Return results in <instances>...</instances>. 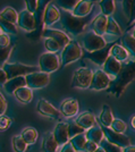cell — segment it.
<instances>
[{
    "instance_id": "obj_1",
    "label": "cell",
    "mask_w": 135,
    "mask_h": 152,
    "mask_svg": "<svg viewBox=\"0 0 135 152\" xmlns=\"http://www.w3.org/2000/svg\"><path fill=\"white\" fill-rule=\"evenodd\" d=\"M135 80V59L128 61L122 67L119 74L114 78L110 86L108 88V93L119 98L124 93V91L131 83Z\"/></svg>"
},
{
    "instance_id": "obj_2",
    "label": "cell",
    "mask_w": 135,
    "mask_h": 152,
    "mask_svg": "<svg viewBox=\"0 0 135 152\" xmlns=\"http://www.w3.org/2000/svg\"><path fill=\"white\" fill-rule=\"evenodd\" d=\"M91 19V16H85V17H77L73 15L69 12H64L60 13V22L64 30L69 34L73 35H78L84 31L85 26L89 24Z\"/></svg>"
},
{
    "instance_id": "obj_3",
    "label": "cell",
    "mask_w": 135,
    "mask_h": 152,
    "mask_svg": "<svg viewBox=\"0 0 135 152\" xmlns=\"http://www.w3.org/2000/svg\"><path fill=\"white\" fill-rule=\"evenodd\" d=\"M93 78V72L90 68L81 67L77 68L72 78V88L76 89H90L91 82Z\"/></svg>"
},
{
    "instance_id": "obj_4",
    "label": "cell",
    "mask_w": 135,
    "mask_h": 152,
    "mask_svg": "<svg viewBox=\"0 0 135 152\" xmlns=\"http://www.w3.org/2000/svg\"><path fill=\"white\" fill-rule=\"evenodd\" d=\"M82 48L76 41H71L67 45H65L61 51V66L65 67L69 64L74 63L82 57Z\"/></svg>"
},
{
    "instance_id": "obj_5",
    "label": "cell",
    "mask_w": 135,
    "mask_h": 152,
    "mask_svg": "<svg viewBox=\"0 0 135 152\" xmlns=\"http://www.w3.org/2000/svg\"><path fill=\"white\" fill-rule=\"evenodd\" d=\"M2 68L6 72L8 80L18 77V76H26L27 74L38 72L39 69L35 66H26L19 63H6L2 66Z\"/></svg>"
},
{
    "instance_id": "obj_6",
    "label": "cell",
    "mask_w": 135,
    "mask_h": 152,
    "mask_svg": "<svg viewBox=\"0 0 135 152\" xmlns=\"http://www.w3.org/2000/svg\"><path fill=\"white\" fill-rule=\"evenodd\" d=\"M26 85L32 90L43 89L50 83V76L45 72H34L25 76Z\"/></svg>"
},
{
    "instance_id": "obj_7",
    "label": "cell",
    "mask_w": 135,
    "mask_h": 152,
    "mask_svg": "<svg viewBox=\"0 0 135 152\" xmlns=\"http://www.w3.org/2000/svg\"><path fill=\"white\" fill-rule=\"evenodd\" d=\"M108 45L106 42V40L103 39V37L98 35L94 32H88L83 38V47L84 49L88 52H93V51L100 50L104 48Z\"/></svg>"
},
{
    "instance_id": "obj_8",
    "label": "cell",
    "mask_w": 135,
    "mask_h": 152,
    "mask_svg": "<svg viewBox=\"0 0 135 152\" xmlns=\"http://www.w3.org/2000/svg\"><path fill=\"white\" fill-rule=\"evenodd\" d=\"M39 64H40V69L48 74L56 72L60 68L59 57L56 53H52V52H47V53L41 55L40 59H39Z\"/></svg>"
},
{
    "instance_id": "obj_9",
    "label": "cell",
    "mask_w": 135,
    "mask_h": 152,
    "mask_svg": "<svg viewBox=\"0 0 135 152\" xmlns=\"http://www.w3.org/2000/svg\"><path fill=\"white\" fill-rule=\"evenodd\" d=\"M51 0H40L39 1V5H38V9L36 12L34 13V17H35V20H36V28L32 32L31 35H28L31 39H38L40 37H42L43 34V16H45V10L47 6L49 5Z\"/></svg>"
},
{
    "instance_id": "obj_10",
    "label": "cell",
    "mask_w": 135,
    "mask_h": 152,
    "mask_svg": "<svg viewBox=\"0 0 135 152\" xmlns=\"http://www.w3.org/2000/svg\"><path fill=\"white\" fill-rule=\"evenodd\" d=\"M102 131L104 134V139L108 140L110 143H114V144L120 146L123 149L131 145V140L125 134L118 133L114 129H111L110 127H102Z\"/></svg>"
},
{
    "instance_id": "obj_11",
    "label": "cell",
    "mask_w": 135,
    "mask_h": 152,
    "mask_svg": "<svg viewBox=\"0 0 135 152\" xmlns=\"http://www.w3.org/2000/svg\"><path fill=\"white\" fill-rule=\"evenodd\" d=\"M115 45H116V41L115 42H110V43H108L104 48L100 49V50L85 53V55H84V58L90 59V60H92L93 63L96 64V65H99V66H103L104 63L107 61V59L109 58L111 48H112Z\"/></svg>"
},
{
    "instance_id": "obj_12",
    "label": "cell",
    "mask_w": 135,
    "mask_h": 152,
    "mask_svg": "<svg viewBox=\"0 0 135 152\" xmlns=\"http://www.w3.org/2000/svg\"><path fill=\"white\" fill-rule=\"evenodd\" d=\"M111 84V78L107 75L103 69H98L93 73V78L91 82L90 89L100 91V90H107Z\"/></svg>"
},
{
    "instance_id": "obj_13",
    "label": "cell",
    "mask_w": 135,
    "mask_h": 152,
    "mask_svg": "<svg viewBox=\"0 0 135 152\" xmlns=\"http://www.w3.org/2000/svg\"><path fill=\"white\" fill-rule=\"evenodd\" d=\"M36 110L39 114H41L45 117H48V118H51L53 121H58L61 116L60 111L53 107L49 101H47L45 99H39L38 103H36Z\"/></svg>"
},
{
    "instance_id": "obj_14",
    "label": "cell",
    "mask_w": 135,
    "mask_h": 152,
    "mask_svg": "<svg viewBox=\"0 0 135 152\" xmlns=\"http://www.w3.org/2000/svg\"><path fill=\"white\" fill-rule=\"evenodd\" d=\"M17 24L19 25V27H22L25 31L33 32L36 28V20H35V17H34V14L28 12L27 9L22 10L18 14V22H17Z\"/></svg>"
},
{
    "instance_id": "obj_15",
    "label": "cell",
    "mask_w": 135,
    "mask_h": 152,
    "mask_svg": "<svg viewBox=\"0 0 135 152\" xmlns=\"http://www.w3.org/2000/svg\"><path fill=\"white\" fill-rule=\"evenodd\" d=\"M78 110H80L78 101H77L76 99H73V98L66 99L65 101H63L61 104H60V108H59L60 114L63 115L64 117H67V118L76 116Z\"/></svg>"
},
{
    "instance_id": "obj_16",
    "label": "cell",
    "mask_w": 135,
    "mask_h": 152,
    "mask_svg": "<svg viewBox=\"0 0 135 152\" xmlns=\"http://www.w3.org/2000/svg\"><path fill=\"white\" fill-rule=\"evenodd\" d=\"M68 126H69V124L60 121V123H58V125L53 129V136H55V139L59 145L60 144L64 145L66 143H68L71 140L69 139V133H68Z\"/></svg>"
},
{
    "instance_id": "obj_17",
    "label": "cell",
    "mask_w": 135,
    "mask_h": 152,
    "mask_svg": "<svg viewBox=\"0 0 135 152\" xmlns=\"http://www.w3.org/2000/svg\"><path fill=\"white\" fill-rule=\"evenodd\" d=\"M42 37L53 39V40H56L57 42H59L63 47L67 45L71 42V39H69V37H68L66 33L59 31V30H53V28H45Z\"/></svg>"
},
{
    "instance_id": "obj_18",
    "label": "cell",
    "mask_w": 135,
    "mask_h": 152,
    "mask_svg": "<svg viewBox=\"0 0 135 152\" xmlns=\"http://www.w3.org/2000/svg\"><path fill=\"white\" fill-rule=\"evenodd\" d=\"M123 65L118 60H116L112 56H109L107 59V61L103 65V72L109 76L110 78H116V76L119 74V72L122 69Z\"/></svg>"
},
{
    "instance_id": "obj_19",
    "label": "cell",
    "mask_w": 135,
    "mask_h": 152,
    "mask_svg": "<svg viewBox=\"0 0 135 152\" xmlns=\"http://www.w3.org/2000/svg\"><path fill=\"white\" fill-rule=\"evenodd\" d=\"M107 24H108V16L103 15V14H99L96 15V18L92 20L91 23V28L92 31L96 33L98 35L103 37V34H106V30H107Z\"/></svg>"
},
{
    "instance_id": "obj_20",
    "label": "cell",
    "mask_w": 135,
    "mask_h": 152,
    "mask_svg": "<svg viewBox=\"0 0 135 152\" xmlns=\"http://www.w3.org/2000/svg\"><path fill=\"white\" fill-rule=\"evenodd\" d=\"M58 19H60V12L58 10L56 5L49 4L45 10L43 24H45V26H50L52 24H55Z\"/></svg>"
},
{
    "instance_id": "obj_21",
    "label": "cell",
    "mask_w": 135,
    "mask_h": 152,
    "mask_svg": "<svg viewBox=\"0 0 135 152\" xmlns=\"http://www.w3.org/2000/svg\"><path fill=\"white\" fill-rule=\"evenodd\" d=\"M76 124H78L80 126H82L85 129H90L91 127L96 126V116L90 113V111H84L82 114H80L77 116L76 118Z\"/></svg>"
},
{
    "instance_id": "obj_22",
    "label": "cell",
    "mask_w": 135,
    "mask_h": 152,
    "mask_svg": "<svg viewBox=\"0 0 135 152\" xmlns=\"http://www.w3.org/2000/svg\"><path fill=\"white\" fill-rule=\"evenodd\" d=\"M93 4H94L93 0H81L76 5V7L74 8V10L72 12V14L77 16V17H85V16H89L91 13V10H92Z\"/></svg>"
},
{
    "instance_id": "obj_23",
    "label": "cell",
    "mask_w": 135,
    "mask_h": 152,
    "mask_svg": "<svg viewBox=\"0 0 135 152\" xmlns=\"http://www.w3.org/2000/svg\"><path fill=\"white\" fill-rule=\"evenodd\" d=\"M23 86H27L25 76H18V77H14V78L8 80L4 85V89L7 93L12 94L16 90H18L19 88H23Z\"/></svg>"
},
{
    "instance_id": "obj_24",
    "label": "cell",
    "mask_w": 135,
    "mask_h": 152,
    "mask_svg": "<svg viewBox=\"0 0 135 152\" xmlns=\"http://www.w3.org/2000/svg\"><path fill=\"white\" fill-rule=\"evenodd\" d=\"M58 142L56 141L53 133L47 132L43 135L42 140V151L43 152H57L58 150Z\"/></svg>"
},
{
    "instance_id": "obj_25",
    "label": "cell",
    "mask_w": 135,
    "mask_h": 152,
    "mask_svg": "<svg viewBox=\"0 0 135 152\" xmlns=\"http://www.w3.org/2000/svg\"><path fill=\"white\" fill-rule=\"evenodd\" d=\"M99 121L102 127H110L114 121V113L109 107V104H103L102 110L99 115Z\"/></svg>"
},
{
    "instance_id": "obj_26",
    "label": "cell",
    "mask_w": 135,
    "mask_h": 152,
    "mask_svg": "<svg viewBox=\"0 0 135 152\" xmlns=\"http://www.w3.org/2000/svg\"><path fill=\"white\" fill-rule=\"evenodd\" d=\"M85 135H86V139L89 140V141H92V142H94L96 144H100L101 141L103 140V137H104L102 127H99L96 126V125L91 127L90 129H88V132L85 133Z\"/></svg>"
},
{
    "instance_id": "obj_27",
    "label": "cell",
    "mask_w": 135,
    "mask_h": 152,
    "mask_svg": "<svg viewBox=\"0 0 135 152\" xmlns=\"http://www.w3.org/2000/svg\"><path fill=\"white\" fill-rule=\"evenodd\" d=\"M110 56H112V57L115 58L116 60H118L119 63H124V61H126L129 58V52L126 50L123 45H115L111 48Z\"/></svg>"
},
{
    "instance_id": "obj_28",
    "label": "cell",
    "mask_w": 135,
    "mask_h": 152,
    "mask_svg": "<svg viewBox=\"0 0 135 152\" xmlns=\"http://www.w3.org/2000/svg\"><path fill=\"white\" fill-rule=\"evenodd\" d=\"M15 98L18 100V101L23 102V103H28V102L32 101L33 99V92L32 89H30L28 86H23V88H19L18 90H16L14 92Z\"/></svg>"
},
{
    "instance_id": "obj_29",
    "label": "cell",
    "mask_w": 135,
    "mask_h": 152,
    "mask_svg": "<svg viewBox=\"0 0 135 152\" xmlns=\"http://www.w3.org/2000/svg\"><path fill=\"white\" fill-rule=\"evenodd\" d=\"M122 43L123 47L133 57V59H135V38L133 37V34H129V33L124 34L122 38Z\"/></svg>"
},
{
    "instance_id": "obj_30",
    "label": "cell",
    "mask_w": 135,
    "mask_h": 152,
    "mask_svg": "<svg viewBox=\"0 0 135 152\" xmlns=\"http://www.w3.org/2000/svg\"><path fill=\"white\" fill-rule=\"evenodd\" d=\"M99 7L101 9V14L106 16H111L116 10L115 0H99Z\"/></svg>"
},
{
    "instance_id": "obj_31",
    "label": "cell",
    "mask_w": 135,
    "mask_h": 152,
    "mask_svg": "<svg viewBox=\"0 0 135 152\" xmlns=\"http://www.w3.org/2000/svg\"><path fill=\"white\" fill-rule=\"evenodd\" d=\"M0 17L4 20H7V22L13 23V24H16L18 22V13L14 9L13 7H6L0 13Z\"/></svg>"
},
{
    "instance_id": "obj_32",
    "label": "cell",
    "mask_w": 135,
    "mask_h": 152,
    "mask_svg": "<svg viewBox=\"0 0 135 152\" xmlns=\"http://www.w3.org/2000/svg\"><path fill=\"white\" fill-rule=\"evenodd\" d=\"M22 137L24 139L27 144L32 145L36 142V139H38V131L34 128V127H26L23 129L22 132Z\"/></svg>"
},
{
    "instance_id": "obj_33",
    "label": "cell",
    "mask_w": 135,
    "mask_h": 152,
    "mask_svg": "<svg viewBox=\"0 0 135 152\" xmlns=\"http://www.w3.org/2000/svg\"><path fill=\"white\" fill-rule=\"evenodd\" d=\"M106 34H108V35H116V37L122 35V28H120L119 24L116 22V19L112 16L108 17V24H107Z\"/></svg>"
},
{
    "instance_id": "obj_34",
    "label": "cell",
    "mask_w": 135,
    "mask_h": 152,
    "mask_svg": "<svg viewBox=\"0 0 135 152\" xmlns=\"http://www.w3.org/2000/svg\"><path fill=\"white\" fill-rule=\"evenodd\" d=\"M69 142H71V144L74 146V149L76 151H84V148H85V144L88 142V139H86L85 134H80V135L72 137L69 140Z\"/></svg>"
},
{
    "instance_id": "obj_35",
    "label": "cell",
    "mask_w": 135,
    "mask_h": 152,
    "mask_svg": "<svg viewBox=\"0 0 135 152\" xmlns=\"http://www.w3.org/2000/svg\"><path fill=\"white\" fill-rule=\"evenodd\" d=\"M45 47L47 50L49 51V52H52V53L64 49V47L60 45L59 42H57L56 40L50 38H45Z\"/></svg>"
},
{
    "instance_id": "obj_36",
    "label": "cell",
    "mask_w": 135,
    "mask_h": 152,
    "mask_svg": "<svg viewBox=\"0 0 135 152\" xmlns=\"http://www.w3.org/2000/svg\"><path fill=\"white\" fill-rule=\"evenodd\" d=\"M27 143L24 139L22 137V135H16L13 139V148L16 152H25L27 149Z\"/></svg>"
},
{
    "instance_id": "obj_37",
    "label": "cell",
    "mask_w": 135,
    "mask_h": 152,
    "mask_svg": "<svg viewBox=\"0 0 135 152\" xmlns=\"http://www.w3.org/2000/svg\"><path fill=\"white\" fill-rule=\"evenodd\" d=\"M81 0H57V5L65 12H73Z\"/></svg>"
},
{
    "instance_id": "obj_38",
    "label": "cell",
    "mask_w": 135,
    "mask_h": 152,
    "mask_svg": "<svg viewBox=\"0 0 135 152\" xmlns=\"http://www.w3.org/2000/svg\"><path fill=\"white\" fill-rule=\"evenodd\" d=\"M100 146L106 152H123V148L116 145L114 143H110L108 140L103 139L100 143Z\"/></svg>"
},
{
    "instance_id": "obj_39",
    "label": "cell",
    "mask_w": 135,
    "mask_h": 152,
    "mask_svg": "<svg viewBox=\"0 0 135 152\" xmlns=\"http://www.w3.org/2000/svg\"><path fill=\"white\" fill-rule=\"evenodd\" d=\"M14 48H15V45H10L7 48H0V65L4 66L6 64V60L13 52Z\"/></svg>"
},
{
    "instance_id": "obj_40",
    "label": "cell",
    "mask_w": 135,
    "mask_h": 152,
    "mask_svg": "<svg viewBox=\"0 0 135 152\" xmlns=\"http://www.w3.org/2000/svg\"><path fill=\"white\" fill-rule=\"evenodd\" d=\"M68 133H69V139L76 136V135H80V134H84L85 133V129H84L82 126H80L76 123H71L69 126H68Z\"/></svg>"
},
{
    "instance_id": "obj_41",
    "label": "cell",
    "mask_w": 135,
    "mask_h": 152,
    "mask_svg": "<svg viewBox=\"0 0 135 152\" xmlns=\"http://www.w3.org/2000/svg\"><path fill=\"white\" fill-rule=\"evenodd\" d=\"M110 128L116 131V132H118V133L124 134L126 132V129H127V125H126V123L124 121H122V119H114Z\"/></svg>"
},
{
    "instance_id": "obj_42",
    "label": "cell",
    "mask_w": 135,
    "mask_h": 152,
    "mask_svg": "<svg viewBox=\"0 0 135 152\" xmlns=\"http://www.w3.org/2000/svg\"><path fill=\"white\" fill-rule=\"evenodd\" d=\"M0 27H1L4 31L8 32V33H14V34L17 33V27H16L15 24L9 23V22H7V20H4L1 17H0Z\"/></svg>"
},
{
    "instance_id": "obj_43",
    "label": "cell",
    "mask_w": 135,
    "mask_h": 152,
    "mask_svg": "<svg viewBox=\"0 0 135 152\" xmlns=\"http://www.w3.org/2000/svg\"><path fill=\"white\" fill-rule=\"evenodd\" d=\"M10 125H12V119L8 116L1 115L0 116V131H6L10 127Z\"/></svg>"
},
{
    "instance_id": "obj_44",
    "label": "cell",
    "mask_w": 135,
    "mask_h": 152,
    "mask_svg": "<svg viewBox=\"0 0 135 152\" xmlns=\"http://www.w3.org/2000/svg\"><path fill=\"white\" fill-rule=\"evenodd\" d=\"M132 4H133V0H123V10H124V14L127 17V19H129L131 17Z\"/></svg>"
},
{
    "instance_id": "obj_45",
    "label": "cell",
    "mask_w": 135,
    "mask_h": 152,
    "mask_svg": "<svg viewBox=\"0 0 135 152\" xmlns=\"http://www.w3.org/2000/svg\"><path fill=\"white\" fill-rule=\"evenodd\" d=\"M40 0H25L26 4V9L28 12H31L32 14H34L38 9V5Z\"/></svg>"
},
{
    "instance_id": "obj_46",
    "label": "cell",
    "mask_w": 135,
    "mask_h": 152,
    "mask_svg": "<svg viewBox=\"0 0 135 152\" xmlns=\"http://www.w3.org/2000/svg\"><path fill=\"white\" fill-rule=\"evenodd\" d=\"M9 45H10V38L7 34L2 33L0 35V48H7Z\"/></svg>"
},
{
    "instance_id": "obj_47",
    "label": "cell",
    "mask_w": 135,
    "mask_h": 152,
    "mask_svg": "<svg viewBox=\"0 0 135 152\" xmlns=\"http://www.w3.org/2000/svg\"><path fill=\"white\" fill-rule=\"evenodd\" d=\"M99 148V144H96L94 142H92V141H89L88 140V142H86V144H85V148H84V151L85 152H94Z\"/></svg>"
},
{
    "instance_id": "obj_48",
    "label": "cell",
    "mask_w": 135,
    "mask_h": 152,
    "mask_svg": "<svg viewBox=\"0 0 135 152\" xmlns=\"http://www.w3.org/2000/svg\"><path fill=\"white\" fill-rule=\"evenodd\" d=\"M7 110V101L4 98V95L0 93V116L5 114V111Z\"/></svg>"
},
{
    "instance_id": "obj_49",
    "label": "cell",
    "mask_w": 135,
    "mask_h": 152,
    "mask_svg": "<svg viewBox=\"0 0 135 152\" xmlns=\"http://www.w3.org/2000/svg\"><path fill=\"white\" fill-rule=\"evenodd\" d=\"M7 81H8V77H7L6 72L4 70V68L0 67V86H4Z\"/></svg>"
},
{
    "instance_id": "obj_50",
    "label": "cell",
    "mask_w": 135,
    "mask_h": 152,
    "mask_svg": "<svg viewBox=\"0 0 135 152\" xmlns=\"http://www.w3.org/2000/svg\"><path fill=\"white\" fill-rule=\"evenodd\" d=\"M134 20H135V0H133V4H132V10H131V17H129L128 23H127L128 27L131 26L132 23H134Z\"/></svg>"
},
{
    "instance_id": "obj_51",
    "label": "cell",
    "mask_w": 135,
    "mask_h": 152,
    "mask_svg": "<svg viewBox=\"0 0 135 152\" xmlns=\"http://www.w3.org/2000/svg\"><path fill=\"white\" fill-rule=\"evenodd\" d=\"M60 152H76V150H75L74 146L71 144V142H68V143H66V144L63 145Z\"/></svg>"
},
{
    "instance_id": "obj_52",
    "label": "cell",
    "mask_w": 135,
    "mask_h": 152,
    "mask_svg": "<svg viewBox=\"0 0 135 152\" xmlns=\"http://www.w3.org/2000/svg\"><path fill=\"white\" fill-rule=\"evenodd\" d=\"M123 152H135V145H128L123 149Z\"/></svg>"
},
{
    "instance_id": "obj_53",
    "label": "cell",
    "mask_w": 135,
    "mask_h": 152,
    "mask_svg": "<svg viewBox=\"0 0 135 152\" xmlns=\"http://www.w3.org/2000/svg\"><path fill=\"white\" fill-rule=\"evenodd\" d=\"M131 126H132L135 129V115L133 116V117H132V118H131Z\"/></svg>"
},
{
    "instance_id": "obj_54",
    "label": "cell",
    "mask_w": 135,
    "mask_h": 152,
    "mask_svg": "<svg viewBox=\"0 0 135 152\" xmlns=\"http://www.w3.org/2000/svg\"><path fill=\"white\" fill-rule=\"evenodd\" d=\"M94 152H106V151L103 150V149L101 148V146H99V148H98V149H96V150Z\"/></svg>"
},
{
    "instance_id": "obj_55",
    "label": "cell",
    "mask_w": 135,
    "mask_h": 152,
    "mask_svg": "<svg viewBox=\"0 0 135 152\" xmlns=\"http://www.w3.org/2000/svg\"><path fill=\"white\" fill-rule=\"evenodd\" d=\"M133 37L135 38V26H134V31H133Z\"/></svg>"
},
{
    "instance_id": "obj_56",
    "label": "cell",
    "mask_w": 135,
    "mask_h": 152,
    "mask_svg": "<svg viewBox=\"0 0 135 152\" xmlns=\"http://www.w3.org/2000/svg\"><path fill=\"white\" fill-rule=\"evenodd\" d=\"M93 1H96V0H93ZM115 1H119V2H123V0H115Z\"/></svg>"
},
{
    "instance_id": "obj_57",
    "label": "cell",
    "mask_w": 135,
    "mask_h": 152,
    "mask_svg": "<svg viewBox=\"0 0 135 152\" xmlns=\"http://www.w3.org/2000/svg\"><path fill=\"white\" fill-rule=\"evenodd\" d=\"M1 34H2V28L0 27V35H1Z\"/></svg>"
}]
</instances>
